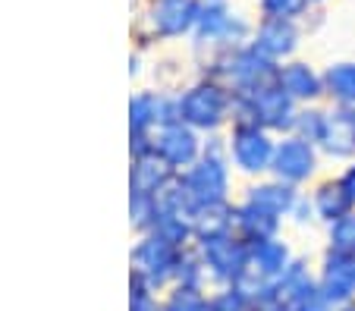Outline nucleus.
Returning a JSON list of instances; mask_svg holds the SVG:
<instances>
[{"label": "nucleus", "instance_id": "1", "mask_svg": "<svg viewBox=\"0 0 355 311\" xmlns=\"http://www.w3.org/2000/svg\"><path fill=\"white\" fill-rule=\"evenodd\" d=\"M198 0H148V26L157 35H180L198 19Z\"/></svg>", "mask_w": 355, "mask_h": 311}, {"label": "nucleus", "instance_id": "2", "mask_svg": "<svg viewBox=\"0 0 355 311\" xmlns=\"http://www.w3.org/2000/svg\"><path fill=\"white\" fill-rule=\"evenodd\" d=\"M302 0H264L268 13H286V10H299Z\"/></svg>", "mask_w": 355, "mask_h": 311}]
</instances>
